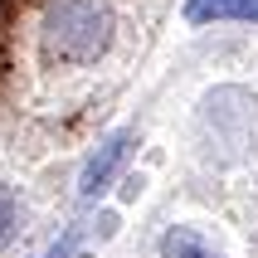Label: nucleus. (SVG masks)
<instances>
[{
    "label": "nucleus",
    "mask_w": 258,
    "mask_h": 258,
    "mask_svg": "<svg viewBox=\"0 0 258 258\" xmlns=\"http://www.w3.org/2000/svg\"><path fill=\"white\" fill-rule=\"evenodd\" d=\"M132 146H137V132H112L107 142L98 146V156L88 161L83 180H78V190H83V200H98L102 190L112 185V175L122 171V161L132 156Z\"/></svg>",
    "instance_id": "2"
},
{
    "label": "nucleus",
    "mask_w": 258,
    "mask_h": 258,
    "mask_svg": "<svg viewBox=\"0 0 258 258\" xmlns=\"http://www.w3.org/2000/svg\"><path fill=\"white\" fill-rule=\"evenodd\" d=\"M15 229V195L0 185V244H5V234Z\"/></svg>",
    "instance_id": "5"
},
{
    "label": "nucleus",
    "mask_w": 258,
    "mask_h": 258,
    "mask_svg": "<svg viewBox=\"0 0 258 258\" xmlns=\"http://www.w3.org/2000/svg\"><path fill=\"white\" fill-rule=\"evenodd\" d=\"M161 258H224L200 229H190V224H175V229L161 234Z\"/></svg>",
    "instance_id": "4"
},
{
    "label": "nucleus",
    "mask_w": 258,
    "mask_h": 258,
    "mask_svg": "<svg viewBox=\"0 0 258 258\" xmlns=\"http://www.w3.org/2000/svg\"><path fill=\"white\" fill-rule=\"evenodd\" d=\"M190 25H219V20H244L258 25V0H185Z\"/></svg>",
    "instance_id": "3"
},
{
    "label": "nucleus",
    "mask_w": 258,
    "mask_h": 258,
    "mask_svg": "<svg viewBox=\"0 0 258 258\" xmlns=\"http://www.w3.org/2000/svg\"><path fill=\"white\" fill-rule=\"evenodd\" d=\"M117 15L107 0H54L44 15V58L49 63H98L112 44Z\"/></svg>",
    "instance_id": "1"
}]
</instances>
